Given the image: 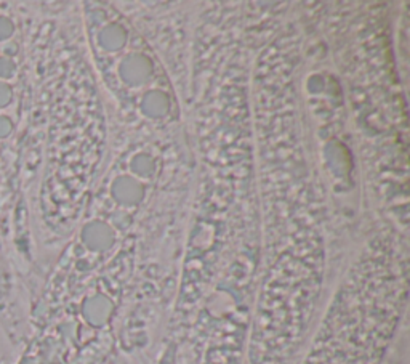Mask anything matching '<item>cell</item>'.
Listing matches in <instances>:
<instances>
[{"instance_id": "1", "label": "cell", "mask_w": 410, "mask_h": 364, "mask_svg": "<svg viewBox=\"0 0 410 364\" xmlns=\"http://www.w3.org/2000/svg\"><path fill=\"white\" fill-rule=\"evenodd\" d=\"M17 72V63L10 56H0V81L12 79Z\"/></svg>"}, {"instance_id": "2", "label": "cell", "mask_w": 410, "mask_h": 364, "mask_svg": "<svg viewBox=\"0 0 410 364\" xmlns=\"http://www.w3.org/2000/svg\"><path fill=\"white\" fill-rule=\"evenodd\" d=\"M14 32V24L12 19H8L7 17H0V42L7 41L13 36Z\"/></svg>"}, {"instance_id": "3", "label": "cell", "mask_w": 410, "mask_h": 364, "mask_svg": "<svg viewBox=\"0 0 410 364\" xmlns=\"http://www.w3.org/2000/svg\"><path fill=\"white\" fill-rule=\"evenodd\" d=\"M13 100V89L7 82L0 81V109L10 105V101Z\"/></svg>"}, {"instance_id": "4", "label": "cell", "mask_w": 410, "mask_h": 364, "mask_svg": "<svg viewBox=\"0 0 410 364\" xmlns=\"http://www.w3.org/2000/svg\"><path fill=\"white\" fill-rule=\"evenodd\" d=\"M13 132V124L7 116H0V138H7Z\"/></svg>"}]
</instances>
